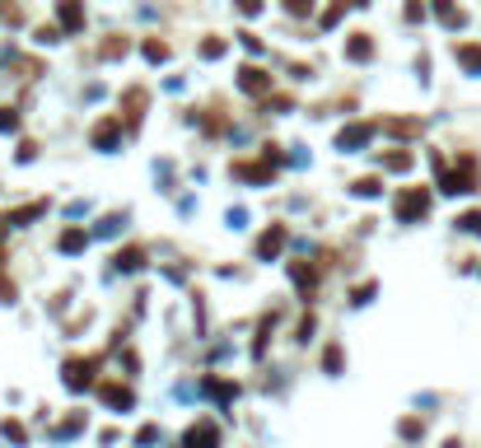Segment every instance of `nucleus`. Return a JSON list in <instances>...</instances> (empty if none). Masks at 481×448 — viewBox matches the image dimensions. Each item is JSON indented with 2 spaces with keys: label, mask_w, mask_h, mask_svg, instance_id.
<instances>
[{
  "label": "nucleus",
  "mask_w": 481,
  "mask_h": 448,
  "mask_svg": "<svg viewBox=\"0 0 481 448\" xmlns=\"http://www.w3.org/2000/svg\"><path fill=\"white\" fill-rule=\"evenodd\" d=\"M201 393H206V397H220V401H229L239 388H234V383H220V378H206V383H201Z\"/></svg>",
  "instance_id": "ddd939ff"
},
{
  "label": "nucleus",
  "mask_w": 481,
  "mask_h": 448,
  "mask_svg": "<svg viewBox=\"0 0 481 448\" xmlns=\"http://www.w3.org/2000/svg\"><path fill=\"white\" fill-rule=\"evenodd\" d=\"M434 14H439L444 24H463V14L454 10V0H434Z\"/></svg>",
  "instance_id": "f3484780"
},
{
  "label": "nucleus",
  "mask_w": 481,
  "mask_h": 448,
  "mask_svg": "<svg viewBox=\"0 0 481 448\" xmlns=\"http://www.w3.org/2000/svg\"><path fill=\"white\" fill-rule=\"evenodd\" d=\"M393 211H398V220H402V224H411V220H421V215L430 211V192H421V187H411V192H402V196H398V206H393Z\"/></svg>",
  "instance_id": "f03ea898"
},
{
  "label": "nucleus",
  "mask_w": 481,
  "mask_h": 448,
  "mask_svg": "<svg viewBox=\"0 0 481 448\" xmlns=\"http://www.w3.org/2000/svg\"><path fill=\"white\" fill-rule=\"evenodd\" d=\"M346 56H350V61H369V56H374V42H369V33H350Z\"/></svg>",
  "instance_id": "6e6552de"
},
{
  "label": "nucleus",
  "mask_w": 481,
  "mask_h": 448,
  "mask_svg": "<svg viewBox=\"0 0 481 448\" xmlns=\"http://www.w3.org/2000/svg\"><path fill=\"white\" fill-rule=\"evenodd\" d=\"M0 299H14V285H5V280H0Z\"/></svg>",
  "instance_id": "7c9ffc66"
},
{
  "label": "nucleus",
  "mask_w": 481,
  "mask_h": 448,
  "mask_svg": "<svg viewBox=\"0 0 481 448\" xmlns=\"http://www.w3.org/2000/svg\"><path fill=\"white\" fill-rule=\"evenodd\" d=\"M383 168H393V173H406V168H411V155H406V150H398V155L383 159Z\"/></svg>",
  "instance_id": "a211bd4d"
},
{
  "label": "nucleus",
  "mask_w": 481,
  "mask_h": 448,
  "mask_svg": "<svg viewBox=\"0 0 481 448\" xmlns=\"http://www.w3.org/2000/svg\"><path fill=\"white\" fill-rule=\"evenodd\" d=\"M322 365H327V373H337V369H341V350H337V345H332V350H327V355H322Z\"/></svg>",
  "instance_id": "393cba45"
},
{
  "label": "nucleus",
  "mask_w": 481,
  "mask_h": 448,
  "mask_svg": "<svg viewBox=\"0 0 481 448\" xmlns=\"http://www.w3.org/2000/svg\"><path fill=\"white\" fill-rule=\"evenodd\" d=\"M350 5H369V0H350Z\"/></svg>",
  "instance_id": "2f4dec72"
},
{
  "label": "nucleus",
  "mask_w": 481,
  "mask_h": 448,
  "mask_svg": "<svg viewBox=\"0 0 481 448\" xmlns=\"http://www.w3.org/2000/svg\"><path fill=\"white\" fill-rule=\"evenodd\" d=\"M103 401H107V406H117V411H127V406H131V388L107 383V388H103Z\"/></svg>",
  "instance_id": "f8f14e48"
},
{
  "label": "nucleus",
  "mask_w": 481,
  "mask_h": 448,
  "mask_svg": "<svg viewBox=\"0 0 481 448\" xmlns=\"http://www.w3.org/2000/svg\"><path fill=\"white\" fill-rule=\"evenodd\" d=\"M112 262H117V271H135V266L145 262V257H140V248H127V252H117Z\"/></svg>",
  "instance_id": "2eb2a0df"
},
{
  "label": "nucleus",
  "mask_w": 481,
  "mask_h": 448,
  "mask_svg": "<svg viewBox=\"0 0 481 448\" xmlns=\"http://www.w3.org/2000/svg\"><path fill=\"white\" fill-rule=\"evenodd\" d=\"M145 56H150V61H168V42L150 38V42H145Z\"/></svg>",
  "instance_id": "412c9836"
},
{
  "label": "nucleus",
  "mask_w": 481,
  "mask_h": 448,
  "mask_svg": "<svg viewBox=\"0 0 481 448\" xmlns=\"http://www.w3.org/2000/svg\"><path fill=\"white\" fill-rule=\"evenodd\" d=\"M239 89L243 94H271V75H262L257 66H243L239 70Z\"/></svg>",
  "instance_id": "39448f33"
},
{
  "label": "nucleus",
  "mask_w": 481,
  "mask_h": 448,
  "mask_svg": "<svg viewBox=\"0 0 481 448\" xmlns=\"http://www.w3.org/2000/svg\"><path fill=\"white\" fill-rule=\"evenodd\" d=\"M285 248V224H276V229H267L262 234V243H257V257H276Z\"/></svg>",
  "instance_id": "0eeeda50"
},
{
  "label": "nucleus",
  "mask_w": 481,
  "mask_h": 448,
  "mask_svg": "<svg viewBox=\"0 0 481 448\" xmlns=\"http://www.w3.org/2000/svg\"><path fill=\"white\" fill-rule=\"evenodd\" d=\"M56 19L66 33H80L84 28V0H56Z\"/></svg>",
  "instance_id": "20e7f679"
},
{
  "label": "nucleus",
  "mask_w": 481,
  "mask_h": 448,
  "mask_svg": "<svg viewBox=\"0 0 481 448\" xmlns=\"http://www.w3.org/2000/svg\"><path fill=\"white\" fill-rule=\"evenodd\" d=\"M215 444V425H192L187 430V448H211Z\"/></svg>",
  "instance_id": "9b49d317"
},
{
  "label": "nucleus",
  "mask_w": 481,
  "mask_h": 448,
  "mask_svg": "<svg viewBox=\"0 0 481 448\" xmlns=\"http://www.w3.org/2000/svg\"><path fill=\"white\" fill-rule=\"evenodd\" d=\"M103 56H127V38H122V42H117V38L103 42Z\"/></svg>",
  "instance_id": "cd10ccee"
},
{
  "label": "nucleus",
  "mask_w": 481,
  "mask_h": 448,
  "mask_svg": "<svg viewBox=\"0 0 481 448\" xmlns=\"http://www.w3.org/2000/svg\"><path fill=\"white\" fill-rule=\"evenodd\" d=\"M285 10H290V14H309V10H313V0H285Z\"/></svg>",
  "instance_id": "c756f323"
},
{
  "label": "nucleus",
  "mask_w": 481,
  "mask_h": 448,
  "mask_svg": "<svg viewBox=\"0 0 481 448\" xmlns=\"http://www.w3.org/2000/svg\"><path fill=\"white\" fill-rule=\"evenodd\" d=\"M117 135H122V122L112 117V122H103V127L94 131V145H99V150H112V145H117Z\"/></svg>",
  "instance_id": "9d476101"
},
{
  "label": "nucleus",
  "mask_w": 481,
  "mask_h": 448,
  "mask_svg": "<svg viewBox=\"0 0 481 448\" xmlns=\"http://www.w3.org/2000/svg\"><path fill=\"white\" fill-rule=\"evenodd\" d=\"M458 229H463V234H481V211H467L458 220Z\"/></svg>",
  "instance_id": "aec40b11"
},
{
  "label": "nucleus",
  "mask_w": 481,
  "mask_h": 448,
  "mask_svg": "<svg viewBox=\"0 0 481 448\" xmlns=\"http://www.w3.org/2000/svg\"><path fill=\"white\" fill-rule=\"evenodd\" d=\"M201 56H224V42H220V38H206V42H201Z\"/></svg>",
  "instance_id": "5701e85b"
},
{
  "label": "nucleus",
  "mask_w": 481,
  "mask_h": 448,
  "mask_svg": "<svg viewBox=\"0 0 481 448\" xmlns=\"http://www.w3.org/2000/svg\"><path fill=\"white\" fill-rule=\"evenodd\" d=\"M14 127H19V117H14L10 107H0V131H14Z\"/></svg>",
  "instance_id": "bb28decb"
},
{
  "label": "nucleus",
  "mask_w": 481,
  "mask_h": 448,
  "mask_svg": "<svg viewBox=\"0 0 481 448\" xmlns=\"http://www.w3.org/2000/svg\"><path fill=\"white\" fill-rule=\"evenodd\" d=\"M33 215H42V206H24V211L5 215V220H0V224H24V220H33Z\"/></svg>",
  "instance_id": "4be33fe9"
},
{
  "label": "nucleus",
  "mask_w": 481,
  "mask_h": 448,
  "mask_svg": "<svg viewBox=\"0 0 481 448\" xmlns=\"http://www.w3.org/2000/svg\"><path fill=\"white\" fill-rule=\"evenodd\" d=\"M84 243H89V234H84V229H66V234H61V252H80Z\"/></svg>",
  "instance_id": "4468645a"
},
{
  "label": "nucleus",
  "mask_w": 481,
  "mask_h": 448,
  "mask_svg": "<svg viewBox=\"0 0 481 448\" xmlns=\"http://www.w3.org/2000/svg\"><path fill=\"white\" fill-rule=\"evenodd\" d=\"M234 173H239V178H248V183H267L271 173H276V159H271V163H239Z\"/></svg>",
  "instance_id": "1a4fd4ad"
},
{
  "label": "nucleus",
  "mask_w": 481,
  "mask_h": 448,
  "mask_svg": "<svg viewBox=\"0 0 481 448\" xmlns=\"http://www.w3.org/2000/svg\"><path fill=\"white\" fill-rule=\"evenodd\" d=\"M369 135H374V122H360V127H350V131L337 135V145H341V150H355V145H365Z\"/></svg>",
  "instance_id": "423d86ee"
},
{
  "label": "nucleus",
  "mask_w": 481,
  "mask_h": 448,
  "mask_svg": "<svg viewBox=\"0 0 481 448\" xmlns=\"http://www.w3.org/2000/svg\"><path fill=\"white\" fill-rule=\"evenodd\" d=\"M458 61H463L467 70H481V47H472V42H463V47H458Z\"/></svg>",
  "instance_id": "dca6fc26"
},
{
  "label": "nucleus",
  "mask_w": 481,
  "mask_h": 448,
  "mask_svg": "<svg viewBox=\"0 0 481 448\" xmlns=\"http://www.w3.org/2000/svg\"><path fill=\"white\" fill-rule=\"evenodd\" d=\"M140 107H145V94L131 89V94H127V117H131V122H140Z\"/></svg>",
  "instance_id": "6ab92c4d"
},
{
  "label": "nucleus",
  "mask_w": 481,
  "mask_h": 448,
  "mask_svg": "<svg viewBox=\"0 0 481 448\" xmlns=\"http://www.w3.org/2000/svg\"><path fill=\"white\" fill-rule=\"evenodd\" d=\"M234 5H239V14H248V19H252V14L262 10V0H234Z\"/></svg>",
  "instance_id": "c85d7f7f"
},
{
  "label": "nucleus",
  "mask_w": 481,
  "mask_h": 448,
  "mask_svg": "<svg viewBox=\"0 0 481 448\" xmlns=\"http://www.w3.org/2000/svg\"><path fill=\"white\" fill-rule=\"evenodd\" d=\"M434 173H439V187L444 192H477V159H463L458 168H444V159H434Z\"/></svg>",
  "instance_id": "f257e3e1"
},
{
  "label": "nucleus",
  "mask_w": 481,
  "mask_h": 448,
  "mask_svg": "<svg viewBox=\"0 0 481 448\" xmlns=\"http://www.w3.org/2000/svg\"><path fill=\"white\" fill-rule=\"evenodd\" d=\"M341 10H346V0H337V5H332V10L322 14V28H332V24H337V19H341Z\"/></svg>",
  "instance_id": "a878e982"
},
{
  "label": "nucleus",
  "mask_w": 481,
  "mask_h": 448,
  "mask_svg": "<svg viewBox=\"0 0 481 448\" xmlns=\"http://www.w3.org/2000/svg\"><path fill=\"white\" fill-rule=\"evenodd\" d=\"M94 373H99V360H66V388L80 393L94 383Z\"/></svg>",
  "instance_id": "7ed1b4c3"
},
{
  "label": "nucleus",
  "mask_w": 481,
  "mask_h": 448,
  "mask_svg": "<svg viewBox=\"0 0 481 448\" xmlns=\"http://www.w3.org/2000/svg\"><path fill=\"white\" fill-rule=\"evenodd\" d=\"M355 192H360V196H378V178H360Z\"/></svg>",
  "instance_id": "b1692460"
}]
</instances>
